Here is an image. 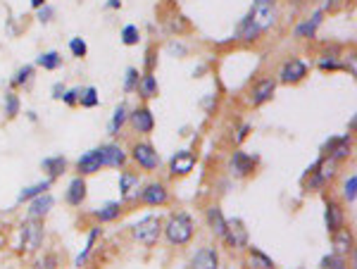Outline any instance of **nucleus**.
<instances>
[{
	"instance_id": "nucleus-1",
	"label": "nucleus",
	"mask_w": 357,
	"mask_h": 269,
	"mask_svg": "<svg viewBox=\"0 0 357 269\" xmlns=\"http://www.w3.org/2000/svg\"><path fill=\"white\" fill-rule=\"evenodd\" d=\"M162 233L169 245H186L191 243L193 233H195V222L188 213H176L167 220V224L162 226Z\"/></svg>"
},
{
	"instance_id": "nucleus-2",
	"label": "nucleus",
	"mask_w": 357,
	"mask_h": 269,
	"mask_svg": "<svg viewBox=\"0 0 357 269\" xmlns=\"http://www.w3.org/2000/svg\"><path fill=\"white\" fill-rule=\"evenodd\" d=\"M248 17L257 26V31L264 33L279 22V5H276V0H252Z\"/></svg>"
},
{
	"instance_id": "nucleus-3",
	"label": "nucleus",
	"mask_w": 357,
	"mask_h": 269,
	"mask_svg": "<svg viewBox=\"0 0 357 269\" xmlns=\"http://www.w3.org/2000/svg\"><path fill=\"white\" fill-rule=\"evenodd\" d=\"M131 236L141 245H146V248H153V245L160 241V236H162V220H160L158 215L141 217V220L131 226Z\"/></svg>"
},
{
	"instance_id": "nucleus-4",
	"label": "nucleus",
	"mask_w": 357,
	"mask_h": 269,
	"mask_svg": "<svg viewBox=\"0 0 357 269\" xmlns=\"http://www.w3.org/2000/svg\"><path fill=\"white\" fill-rule=\"evenodd\" d=\"M131 160L138 164L141 169H146V171H155L162 164V157H160V153L155 151V146L153 143H148V141H138L131 146Z\"/></svg>"
},
{
	"instance_id": "nucleus-5",
	"label": "nucleus",
	"mask_w": 357,
	"mask_h": 269,
	"mask_svg": "<svg viewBox=\"0 0 357 269\" xmlns=\"http://www.w3.org/2000/svg\"><path fill=\"white\" fill-rule=\"evenodd\" d=\"M20 236H22V248L29 250V253H36L43 243V220L26 217V220L22 222Z\"/></svg>"
},
{
	"instance_id": "nucleus-6",
	"label": "nucleus",
	"mask_w": 357,
	"mask_h": 269,
	"mask_svg": "<svg viewBox=\"0 0 357 269\" xmlns=\"http://www.w3.org/2000/svg\"><path fill=\"white\" fill-rule=\"evenodd\" d=\"M321 151H324V155L336 160V162H343V160L353 155V134L348 131L343 136H331V139H326Z\"/></svg>"
},
{
	"instance_id": "nucleus-7",
	"label": "nucleus",
	"mask_w": 357,
	"mask_h": 269,
	"mask_svg": "<svg viewBox=\"0 0 357 269\" xmlns=\"http://www.w3.org/2000/svg\"><path fill=\"white\" fill-rule=\"evenodd\" d=\"M307 72H310L307 60H303V57H291V60H286L284 65H281L279 82L281 84H298L307 77Z\"/></svg>"
},
{
	"instance_id": "nucleus-8",
	"label": "nucleus",
	"mask_w": 357,
	"mask_h": 269,
	"mask_svg": "<svg viewBox=\"0 0 357 269\" xmlns=\"http://www.w3.org/2000/svg\"><path fill=\"white\" fill-rule=\"evenodd\" d=\"M100 148V157H102V167H112V169H124L129 162V153L124 151L119 143H102Z\"/></svg>"
},
{
	"instance_id": "nucleus-9",
	"label": "nucleus",
	"mask_w": 357,
	"mask_h": 269,
	"mask_svg": "<svg viewBox=\"0 0 357 269\" xmlns=\"http://www.w3.org/2000/svg\"><path fill=\"white\" fill-rule=\"evenodd\" d=\"M141 203L151 205V208H162L167 205V200H169V191H167V186L162 181H151V184H146L141 188Z\"/></svg>"
},
{
	"instance_id": "nucleus-10",
	"label": "nucleus",
	"mask_w": 357,
	"mask_h": 269,
	"mask_svg": "<svg viewBox=\"0 0 357 269\" xmlns=\"http://www.w3.org/2000/svg\"><path fill=\"white\" fill-rule=\"evenodd\" d=\"M188 269H220V253L212 245H203L198 248L188 262Z\"/></svg>"
},
{
	"instance_id": "nucleus-11",
	"label": "nucleus",
	"mask_w": 357,
	"mask_h": 269,
	"mask_svg": "<svg viewBox=\"0 0 357 269\" xmlns=\"http://www.w3.org/2000/svg\"><path fill=\"white\" fill-rule=\"evenodd\" d=\"M257 162H260L257 155H250V153H245V151H234L231 160H229V169H231L234 176H248V174H252Z\"/></svg>"
},
{
	"instance_id": "nucleus-12",
	"label": "nucleus",
	"mask_w": 357,
	"mask_h": 269,
	"mask_svg": "<svg viewBox=\"0 0 357 269\" xmlns=\"http://www.w3.org/2000/svg\"><path fill=\"white\" fill-rule=\"evenodd\" d=\"M195 162H198V157H195V153L191 151H176L174 155L169 160V174L172 176H186L191 174Z\"/></svg>"
},
{
	"instance_id": "nucleus-13",
	"label": "nucleus",
	"mask_w": 357,
	"mask_h": 269,
	"mask_svg": "<svg viewBox=\"0 0 357 269\" xmlns=\"http://www.w3.org/2000/svg\"><path fill=\"white\" fill-rule=\"evenodd\" d=\"M129 124L134 127V131L138 134H153L155 131V114L151 107L141 105L136 107L134 112H129Z\"/></svg>"
},
{
	"instance_id": "nucleus-14",
	"label": "nucleus",
	"mask_w": 357,
	"mask_h": 269,
	"mask_svg": "<svg viewBox=\"0 0 357 269\" xmlns=\"http://www.w3.org/2000/svg\"><path fill=\"white\" fill-rule=\"evenodd\" d=\"M141 176L134 174V171H119V196L122 200H136L141 196Z\"/></svg>"
},
{
	"instance_id": "nucleus-15",
	"label": "nucleus",
	"mask_w": 357,
	"mask_h": 269,
	"mask_svg": "<svg viewBox=\"0 0 357 269\" xmlns=\"http://www.w3.org/2000/svg\"><path fill=\"white\" fill-rule=\"evenodd\" d=\"M276 93V79H260L255 86L250 89V105L260 107L264 102H269Z\"/></svg>"
},
{
	"instance_id": "nucleus-16",
	"label": "nucleus",
	"mask_w": 357,
	"mask_h": 269,
	"mask_svg": "<svg viewBox=\"0 0 357 269\" xmlns=\"http://www.w3.org/2000/svg\"><path fill=\"white\" fill-rule=\"evenodd\" d=\"M331 245H333V255H341V257H348L353 255V248H355V236L350 229L341 226L338 231L331 233Z\"/></svg>"
},
{
	"instance_id": "nucleus-17",
	"label": "nucleus",
	"mask_w": 357,
	"mask_h": 269,
	"mask_svg": "<svg viewBox=\"0 0 357 269\" xmlns=\"http://www.w3.org/2000/svg\"><path fill=\"white\" fill-rule=\"evenodd\" d=\"M102 169V157H100V148H91L86 151L82 157L77 160V171L79 176H91L96 171Z\"/></svg>"
},
{
	"instance_id": "nucleus-18",
	"label": "nucleus",
	"mask_w": 357,
	"mask_h": 269,
	"mask_svg": "<svg viewBox=\"0 0 357 269\" xmlns=\"http://www.w3.org/2000/svg\"><path fill=\"white\" fill-rule=\"evenodd\" d=\"M29 208H26V215L29 217H36V220H43L45 215L53 210V205H55V198H53V193H41V196H36V198H31L29 200Z\"/></svg>"
},
{
	"instance_id": "nucleus-19",
	"label": "nucleus",
	"mask_w": 357,
	"mask_h": 269,
	"mask_svg": "<svg viewBox=\"0 0 357 269\" xmlns=\"http://www.w3.org/2000/svg\"><path fill=\"white\" fill-rule=\"evenodd\" d=\"M86 191H89V186H86L84 176H74L65 191V203L72 205V208H82L86 200Z\"/></svg>"
},
{
	"instance_id": "nucleus-20",
	"label": "nucleus",
	"mask_w": 357,
	"mask_h": 269,
	"mask_svg": "<svg viewBox=\"0 0 357 269\" xmlns=\"http://www.w3.org/2000/svg\"><path fill=\"white\" fill-rule=\"evenodd\" d=\"M224 241L231 245V248H248V229L241 224V220H229Z\"/></svg>"
},
{
	"instance_id": "nucleus-21",
	"label": "nucleus",
	"mask_w": 357,
	"mask_h": 269,
	"mask_svg": "<svg viewBox=\"0 0 357 269\" xmlns=\"http://www.w3.org/2000/svg\"><path fill=\"white\" fill-rule=\"evenodd\" d=\"M321 22H324V13H321V10H317V13H312V17L303 20L301 24L293 29V36H296V38H314L317 29L321 26Z\"/></svg>"
},
{
	"instance_id": "nucleus-22",
	"label": "nucleus",
	"mask_w": 357,
	"mask_h": 269,
	"mask_svg": "<svg viewBox=\"0 0 357 269\" xmlns=\"http://www.w3.org/2000/svg\"><path fill=\"white\" fill-rule=\"evenodd\" d=\"M343 220H345L343 208L336 203V200H329V203H326V210H324V224H326V233L338 231V229L343 226Z\"/></svg>"
},
{
	"instance_id": "nucleus-23",
	"label": "nucleus",
	"mask_w": 357,
	"mask_h": 269,
	"mask_svg": "<svg viewBox=\"0 0 357 269\" xmlns=\"http://www.w3.org/2000/svg\"><path fill=\"white\" fill-rule=\"evenodd\" d=\"M205 217H207V226L212 229V233H215V236H220V238H224V233H227V226H229V220L224 217L220 205H212V208H207Z\"/></svg>"
},
{
	"instance_id": "nucleus-24",
	"label": "nucleus",
	"mask_w": 357,
	"mask_h": 269,
	"mask_svg": "<svg viewBox=\"0 0 357 269\" xmlns=\"http://www.w3.org/2000/svg\"><path fill=\"white\" fill-rule=\"evenodd\" d=\"M136 93L141 95L143 100L158 98L160 86H158V79H155V74H153V72L141 74V79H138V86H136Z\"/></svg>"
},
{
	"instance_id": "nucleus-25",
	"label": "nucleus",
	"mask_w": 357,
	"mask_h": 269,
	"mask_svg": "<svg viewBox=\"0 0 357 269\" xmlns=\"http://www.w3.org/2000/svg\"><path fill=\"white\" fill-rule=\"evenodd\" d=\"M126 122H129V107H126L124 102H119V105L112 110L110 122H107V134H110V136H119Z\"/></svg>"
},
{
	"instance_id": "nucleus-26",
	"label": "nucleus",
	"mask_w": 357,
	"mask_h": 269,
	"mask_svg": "<svg viewBox=\"0 0 357 269\" xmlns=\"http://www.w3.org/2000/svg\"><path fill=\"white\" fill-rule=\"evenodd\" d=\"M41 167L48 171V179L50 181H55L57 176H62L65 174V169H67V157L65 155H48V157H43L41 160Z\"/></svg>"
},
{
	"instance_id": "nucleus-27",
	"label": "nucleus",
	"mask_w": 357,
	"mask_h": 269,
	"mask_svg": "<svg viewBox=\"0 0 357 269\" xmlns=\"http://www.w3.org/2000/svg\"><path fill=\"white\" fill-rule=\"evenodd\" d=\"M96 220L100 222V224H107V222H114L119 215H122V203L119 200H107V203H102L100 208H96Z\"/></svg>"
},
{
	"instance_id": "nucleus-28",
	"label": "nucleus",
	"mask_w": 357,
	"mask_h": 269,
	"mask_svg": "<svg viewBox=\"0 0 357 269\" xmlns=\"http://www.w3.org/2000/svg\"><path fill=\"white\" fill-rule=\"evenodd\" d=\"M100 238V226H91V231H89V238H86V245H84V250L77 255V260H74V267H79L82 269L86 262H89V257L91 253H93V248H96V241Z\"/></svg>"
},
{
	"instance_id": "nucleus-29",
	"label": "nucleus",
	"mask_w": 357,
	"mask_h": 269,
	"mask_svg": "<svg viewBox=\"0 0 357 269\" xmlns=\"http://www.w3.org/2000/svg\"><path fill=\"white\" fill-rule=\"evenodd\" d=\"M33 65L41 67V70H45V72H55L62 67V55L57 53V50H45V53H41L36 57Z\"/></svg>"
},
{
	"instance_id": "nucleus-30",
	"label": "nucleus",
	"mask_w": 357,
	"mask_h": 269,
	"mask_svg": "<svg viewBox=\"0 0 357 269\" xmlns=\"http://www.w3.org/2000/svg\"><path fill=\"white\" fill-rule=\"evenodd\" d=\"M257 36H260V31H257V26L250 22V17H243V20L238 22V29H236V38L238 41H245V43H252L257 41Z\"/></svg>"
},
{
	"instance_id": "nucleus-31",
	"label": "nucleus",
	"mask_w": 357,
	"mask_h": 269,
	"mask_svg": "<svg viewBox=\"0 0 357 269\" xmlns=\"http://www.w3.org/2000/svg\"><path fill=\"white\" fill-rule=\"evenodd\" d=\"M50 186H53V181L43 179V181H38V184H33V186L22 188L20 196H17V203H29L31 198H36V196H41V193H45V191H50Z\"/></svg>"
},
{
	"instance_id": "nucleus-32",
	"label": "nucleus",
	"mask_w": 357,
	"mask_h": 269,
	"mask_svg": "<svg viewBox=\"0 0 357 269\" xmlns=\"http://www.w3.org/2000/svg\"><path fill=\"white\" fill-rule=\"evenodd\" d=\"M3 107H5V117H8V119H15L17 114H20V110H22L20 95H17L15 91H8V93L3 95Z\"/></svg>"
},
{
	"instance_id": "nucleus-33",
	"label": "nucleus",
	"mask_w": 357,
	"mask_h": 269,
	"mask_svg": "<svg viewBox=\"0 0 357 269\" xmlns=\"http://www.w3.org/2000/svg\"><path fill=\"white\" fill-rule=\"evenodd\" d=\"M250 262L252 267H260V269H274V260L269 255H264L260 248H255V245H250Z\"/></svg>"
},
{
	"instance_id": "nucleus-34",
	"label": "nucleus",
	"mask_w": 357,
	"mask_h": 269,
	"mask_svg": "<svg viewBox=\"0 0 357 269\" xmlns=\"http://www.w3.org/2000/svg\"><path fill=\"white\" fill-rule=\"evenodd\" d=\"M79 105H84L86 110H93V107L100 105V95H98L96 86H86V89L82 91V100H79Z\"/></svg>"
},
{
	"instance_id": "nucleus-35",
	"label": "nucleus",
	"mask_w": 357,
	"mask_h": 269,
	"mask_svg": "<svg viewBox=\"0 0 357 269\" xmlns=\"http://www.w3.org/2000/svg\"><path fill=\"white\" fill-rule=\"evenodd\" d=\"M31 79H33V65H24V67H20V70H17V74L13 77V84L15 89H22V86H29L31 84Z\"/></svg>"
},
{
	"instance_id": "nucleus-36",
	"label": "nucleus",
	"mask_w": 357,
	"mask_h": 269,
	"mask_svg": "<svg viewBox=\"0 0 357 269\" xmlns=\"http://www.w3.org/2000/svg\"><path fill=\"white\" fill-rule=\"evenodd\" d=\"M343 198L348 205H355V200H357V174H348V179L343 181Z\"/></svg>"
},
{
	"instance_id": "nucleus-37",
	"label": "nucleus",
	"mask_w": 357,
	"mask_h": 269,
	"mask_svg": "<svg viewBox=\"0 0 357 269\" xmlns=\"http://www.w3.org/2000/svg\"><path fill=\"white\" fill-rule=\"evenodd\" d=\"M119 38H122L124 45H138V41H141V29H138L136 24H126L122 29V33H119Z\"/></svg>"
},
{
	"instance_id": "nucleus-38",
	"label": "nucleus",
	"mask_w": 357,
	"mask_h": 269,
	"mask_svg": "<svg viewBox=\"0 0 357 269\" xmlns=\"http://www.w3.org/2000/svg\"><path fill=\"white\" fill-rule=\"evenodd\" d=\"M138 79H141V72H138L136 67H126V72H124V93H136Z\"/></svg>"
},
{
	"instance_id": "nucleus-39",
	"label": "nucleus",
	"mask_w": 357,
	"mask_h": 269,
	"mask_svg": "<svg viewBox=\"0 0 357 269\" xmlns=\"http://www.w3.org/2000/svg\"><path fill=\"white\" fill-rule=\"evenodd\" d=\"M319 269H348V262L341 255H324L319 262Z\"/></svg>"
},
{
	"instance_id": "nucleus-40",
	"label": "nucleus",
	"mask_w": 357,
	"mask_h": 269,
	"mask_svg": "<svg viewBox=\"0 0 357 269\" xmlns=\"http://www.w3.org/2000/svg\"><path fill=\"white\" fill-rule=\"evenodd\" d=\"M317 67H319L321 72H338V70H345L343 62H338L336 57H331V55L319 57V62H317Z\"/></svg>"
},
{
	"instance_id": "nucleus-41",
	"label": "nucleus",
	"mask_w": 357,
	"mask_h": 269,
	"mask_svg": "<svg viewBox=\"0 0 357 269\" xmlns=\"http://www.w3.org/2000/svg\"><path fill=\"white\" fill-rule=\"evenodd\" d=\"M69 53L74 57H86L89 55V45H86L82 36H74V38H69Z\"/></svg>"
},
{
	"instance_id": "nucleus-42",
	"label": "nucleus",
	"mask_w": 357,
	"mask_h": 269,
	"mask_svg": "<svg viewBox=\"0 0 357 269\" xmlns=\"http://www.w3.org/2000/svg\"><path fill=\"white\" fill-rule=\"evenodd\" d=\"M82 86H74V89H67L65 95H62V102H65L67 107H77L79 100H82Z\"/></svg>"
},
{
	"instance_id": "nucleus-43",
	"label": "nucleus",
	"mask_w": 357,
	"mask_h": 269,
	"mask_svg": "<svg viewBox=\"0 0 357 269\" xmlns=\"http://www.w3.org/2000/svg\"><path fill=\"white\" fill-rule=\"evenodd\" d=\"M36 20L41 22V24H50V22L55 20V8L50 3H45L43 8L36 10Z\"/></svg>"
},
{
	"instance_id": "nucleus-44",
	"label": "nucleus",
	"mask_w": 357,
	"mask_h": 269,
	"mask_svg": "<svg viewBox=\"0 0 357 269\" xmlns=\"http://www.w3.org/2000/svg\"><path fill=\"white\" fill-rule=\"evenodd\" d=\"M167 50H169L172 55H178V57H183L188 53V48L183 43H178V41H172L169 45H167Z\"/></svg>"
},
{
	"instance_id": "nucleus-45",
	"label": "nucleus",
	"mask_w": 357,
	"mask_h": 269,
	"mask_svg": "<svg viewBox=\"0 0 357 269\" xmlns=\"http://www.w3.org/2000/svg\"><path fill=\"white\" fill-rule=\"evenodd\" d=\"M65 84H62V82H55L53 84V89H50V95H53V98L55 100H62V95H65Z\"/></svg>"
},
{
	"instance_id": "nucleus-46",
	"label": "nucleus",
	"mask_w": 357,
	"mask_h": 269,
	"mask_svg": "<svg viewBox=\"0 0 357 269\" xmlns=\"http://www.w3.org/2000/svg\"><path fill=\"white\" fill-rule=\"evenodd\" d=\"M250 129H252V124H243V127L236 131V143H243V141H245V136L250 134Z\"/></svg>"
},
{
	"instance_id": "nucleus-47",
	"label": "nucleus",
	"mask_w": 357,
	"mask_h": 269,
	"mask_svg": "<svg viewBox=\"0 0 357 269\" xmlns=\"http://www.w3.org/2000/svg\"><path fill=\"white\" fill-rule=\"evenodd\" d=\"M155 67V50H148L146 53V72H153Z\"/></svg>"
},
{
	"instance_id": "nucleus-48",
	"label": "nucleus",
	"mask_w": 357,
	"mask_h": 269,
	"mask_svg": "<svg viewBox=\"0 0 357 269\" xmlns=\"http://www.w3.org/2000/svg\"><path fill=\"white\" fill-rule=\"evenodd\" d=\"M336 3H338V0H319V5H321V13H326V10H333V8H336Z\"/></svg>"
},
{
	"instance_id": "nucleus-49",
	"label": "nucleus",
	"mask_w": 357,
	"mask_h": 269,
	"mask_svg": "<svg viewBox=\"0 0 357 269\" xmlns=\"http://www.w3.org/2000/svg\"><path fill=\"white\" fill-rule=\"evenodd\" d=\"M105 8L107 10H119L122 8V0H105Z\"/></svg>"
},
{
	"instance_id": "nucleus-50",
	"label": "nucleus",
	"mask_w": 357,
	"mask_h": 269,
	"mask_svg": "<svg viewBox=\"0 0 357 269\" xmlns=\"http://www.w3.org/2000/svg\"><path fill=\"white\" fill-rule=\"evenodd\" d=\"M29 3H31L33 10H38V8H43V5L48 3V0H29Z\"/></svg>"
},
{
	"instance_id": "nucleus-51",
	"label": "nucleus",
	"mask_w": 357,
	"mask_h": 269,
	"mask_svg": "<svg viewBox=\"0 0 357 269\" xmlns=\"http://www.w3.org/2000/svg\"><path fill=\"white\" fill-rule=\"evenodd\" d=\"M26 117H29V122H36V112H26Z\"/></svg>"
}]
</instances>
